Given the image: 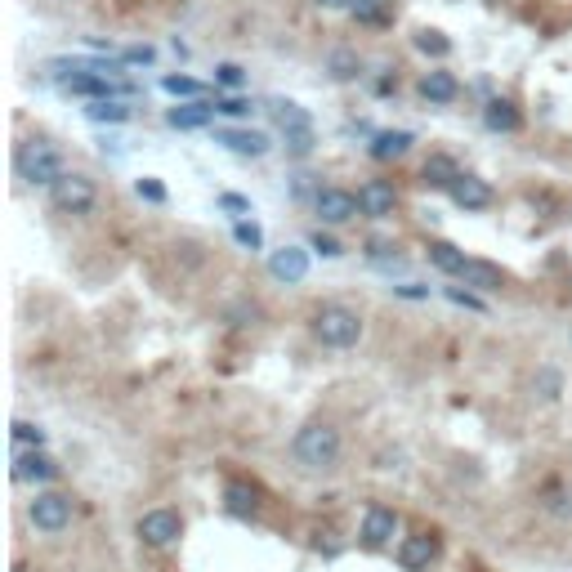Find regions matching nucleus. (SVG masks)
Wrapping results in <instances>:
<instances>
[{"instance_id":"ea45409f","label":"nucleus","mask_w":572,"mask_h":572,"mask_svg":"<svg viewBox=\"0 0 572 572\" xmlns=\"http://www.w3.org/2000/svg\"><path fill=\"white\" fill-rule=\"evenodd\" d=\"M394 295H403V300H429V291H425V286H416V282L394 286Z\"/></svg>"},{"instance_id":"f3484780","label":"nucleus","mask_w":572,"mask_h":572,"mask_svg":"<svg viewBox=\"0 0 572 572\" xmlns=\"http://www.w3.org/2000/svg\"><path fill=\"white\" fill-rule=\"evenodd\" d=\"M429 264H434L438 273H447V278H461L465 273V264H470V255L461 251V246H452V242H429Z\"/></svg>"},{"instance_id":"e433bc0d","label":"nucleus","mask_w":572,"mask_h":572,"mask_svg":"<svg viewBox=\"0 0 572 572\" xmlns=\"http://www.w3.org/2000/svg\"><path fill=\"white\" fill-rule=\"evenodd\" d=\"M282 139H286V152H291V157H309L313 143H318L313 130H295V135H282Z\"/></svg>"},{"instance_id":"6ab92c4d","label":"nucleus","mask_w":572,"mask_h":572,"mask_svg":"<svg viewBox=\"0 0 572 572\" xmlns=\"http://www.w3.org/2000/svg\"><path fill=\"white\" fill-rule=\"evenodd\" d=\"M483 121H488V130H497V135H514V130L523 126L519 108H514V99H488V108H483Z\"/></svg>"},{"instance_id":"f8f14e48","label":"nucleus","mask_w":572,"mask_h":572,"mask_svg":"<svg viewBox=\"0 0 572 572\" xmlns=\"http://www.w3.org/2000/svg\"><path fill=\"white\" fill-rule=\"evenodd\" d=\"M434 559H438V537H429V532H416V537L398 541V564L407 572H425Z\"/></svg>"},{"instance_id":"20e7f679","label":"nucleus","mask_w":572,"mask_h":572,"mask_svg":"<svg viewBox=\"0 0 572 572\" xmlns=\"http://www.w3.org/2000/svg\"><path fill=\"white\" fill-rule=\"evenodd\" d=\"M27 519H32L36 532H45V537H59V532L72 528V497H63V492H36L32 501H27Z\"/></svg>"},{"instance_id":"72a5a7b5","label":"nucleus","mask_w":572,"mask_h":572,"mask_svg":"<svg viewBox=\"0 0 572 572\" xmlns=\"http://www.w3.org/2000/svg\"><path fill=\"white\" fill-rule=\"evenodd\" d=\"M121 63H126V68H152V63H157V50H152V45H126V50H121Z\"/></svg>"},{"instance_id":"a878e982","label":"nucleus","mask_w":572,"mask_h":572,"mask_svg":"<svg viewBox=\"0 0 572 572\" xmlns=\"http://www.w3.org/2000/svg\"><path fill=\"white\" fill-rule=\"evenodd\" d=\"M85 117H90L94 126H121V121L135 117V108H126L121 99H108V103H90V108H85Z\"/></svg>"},{"instance_id":"aec40b11","label":"nucleus","mask_w":572,"mask_h":572,"mask_svg":"<svg viewBox=\"0 0 572 572\" xmlns=\"http://www.w3.org/2000/svg\"><path fill=\"white\" fill-rule=\"evenodd\" d=\"M421 179L429 188H447V193H452V184L461 179V170H456V161L447 157V152H434V157L421 166Z\"/></svg>"},{"instance_id":"6e6552de","label":"nucleus","mask_w":572,"mask_h":572,"mask_svg":"<svg viewBox=\"0 0 572 572\" xmlns=\"http://www.w3.org/2000/svg\"><path fill=\"white\" fill-rule=\"evenodd\" d=\"M313 211H318L322 224H349V219H358V193H345V188H318V197H313Z\"/></svg>"},{"instance_id":"393cba45","label":"nucleus","mask_w":572,"mask_h":572,"mask_svg":"<svg viewBox=\"0 0 572 572\" xmlns=\"http://www.w3.org/2000/svg\"><path fill=\"white\" fill-rule=\"evenodd\" d=\"M349 14L367 27H385V23H394V0H354Z\"/></svg>"},{"instance_id":"4be33fe9","label":"nucleus","mask_w":572,"mask_h":572,"mask_svg":"<svg viewBox=\"0 0 572 572\" xmlns=\"http://www.w3.org/2000/svg\"><path fill=\"white\" fill-rule=\"evenodd\" d=\"M327 76H331V81H340V85L358 81V76H362V54L358 50H345V45H340V50H331L327 54Z\"/></svg>"},{"instance_id":"7ed1b4c3","label":"nucleus","mask_w":572,"mask_h":572,"mask_svg":"<svg viewBox=\"0 0 572 572\" xmlns=\"http://www.w3.org/2000/svg\"><path fill=\"white\" fill-rule=\"evenodd\" d=\"M313 336L327 349H354L362 340V318L354 309H345V304H322L313 313Z\"/></svg>"},{"instance_id":"9b49d317","label":"nucleus","mask_w":572,"mask_h":572,"mask_svg":"<svg viewBox=\"0 0 572 572\" xmlns=\"http://www.w3.org/2000/svg\"><path fill=\"white\" fill-rule=\"evenodd\" d=\"M269 273L278 282H286V286L304 282V278H309V251H304V246H282V251L269 255Z\"/></svg>"},{"instance_id":"f257e3e1","label":"nucleus","mask_w":572,"mask_h":572,"mask_svg":"<svg viewBox=\"0 0 572 572\" xmlns=\"http://www.w3.org/2000/svg\"><path fill=\"white\" fill-rule=\"evenodd\" d=\"M340 452H345V443H340V429L327 425V421H309L304 429H295V438H291L295 465H300V470H309V474L336 470Z\"/></svg>"},{"instance_id":"c85d7f7f","label":"nucleus","mask_w":572,"mask_h":572,"mask_svg":"<svg viewBox=\"0 0 572 572\" xmlns=\"http://www.w3.org/2000/svg\"><path fill=\"white\" fill-rule=\"evenodd\" d=\"M14 443L27 447V452H41V447H45V429L32 425V421H14Z\"/></svg>"},{"instance_id":"c9c22d12","label":"nucleus","mask_w":572,"mask_h":572,"mask_svg":"<svg viewBox=\"0 0 572 572\" xmlns=\"http://www.w3.org/2000/svg\"><path fill=\"white\" fill-rule=\"evenodd\" d=\"M135 193L143 197V202H152V206H161V202H166V184H161V179H152V175L135 179Z\"/></svg>"},{"instance_id":"cd10ccee","label":"nucleus","mask_w":572,"mask_h":572,"mask_svg":"<svg viewBox=\"0 0 572 572\" xmlns=\"http://www.w3.org/2000/svg\"><path fill=\"white\" fill-rule=\"evenodd\" d=\"M412 45H416L421 54H429V59H447V54H452V41H447L438 27H421V32L412 36Z\"/></svg>"},{"instance_id":"0eeeda50","label":"nucleus","mask_w":572,"mask_h":572,"mask_svg":"<svg viewBox=\"0 0 572 572\" xmlns=\"http://www.w3.org/2000/svg\"><path fill=\"white\" fill-rule=\"evenodd\" d=\"M358 537H362V546H367V550L394 546V537H398V510H389V505H367Z\"/></svg>"},{"instance_id":"473e14b6","label":"nucleus","mask_w":572,"mask_h":572,"mask_svg":"<svg viewBox=\"0 0 572 572\" xmlns=\"http://www.w3.org/2000/svg\"><path fill=\"white\" fill-rule=\"evenodd\" d=\"M215 85H224V90H242V85H246V68H242V63H219V68H215Z\"/></svg>"},{"instance_id":"f704fd0d","label":"nucleus","mask_w":572,"mask_h":572,"mask_svg":"<svg viewBox=\"0 0 572 572\" xmlns=\"http://www.w3.org/2000/svg\"><path fill=\"white\" fill-rule=\"evenodd\" d=\"M215 112L219 117H251V99H242V94H228V99H215Z\"/></svg>"},{"instance_id":"dca6fc26","label":"nucleus","mask_w":572,"mask_h":572,"mask_svg":"<svg viewBox=\"0 0 572 572\" xmlns=\"http://www.w3.org/2000/svg\"><path fill=\"white\" fill-rule=\"evenodd\" d=\"M412 130H376L371 135V143H367V152L376 161H398V157H407L412 152Z\"/></svg>"},{"instance_id":"ddd939ff","label":"nucleus","mask_w":572,"mask_h":572,"mask_svg":"<svg viewBox=\"0 0 572 572\" xmlns=\"http://www.w3.org/2000/svg\"><path fill=\"white\" fill-rule=\"evenodd\" d=\"M215 143H224L237 157H264V152L273 148L264 130H215Z\"/></svg>"},{"instance_id":"9d476101","label":"nucleus","mask_w":572,"mask_h":572,"mask_svg":"<svg viewBox=\"0 0 572 572\" xmlns=\"http://www.w3.org/2000/svg\"><path fill=\"white\" fill-rule=\"evenodd\" d=\"M447 197H452V202L461 206V211H488V206L497 202L492 184H488V179H479V175H461V179L452 184V193H447Z\"/></svg>"},{"instance_id":"c756f323","label":"nucleus","mask_w":572,"mask_h":572,"mask_svg":"<svg viewBox=\"0 0 572 572\" xmlns=\"http://www.w3.org/2000/svg\"><path fill=\"white\" fill-rule=\"evenodd\" d=\"M532 389H537V394L546 398V403H555L559 389H564V376H559L555 367H541V371H537V380H532Z\"/></svg>"},{"instance_id":"2f4dec72","label":"nucleus","mask_w":572,"mask_h":572,"mask_svg":"<svg viewBox=\"0 0 572 572\" xmlns=\"http://www.w3.org/2000/svg\"><path fill=\"white\" fill-rule=\"evenodd\" d=\"M309 251H318L322 260H340V255H345V246H340L331 233H322V228H313V233H309Z\"/></svg>"},{"instance_id":"4c0bfd02","label":"nucleus","mask_w":572,"mask_h":572,"mask_svg":"<svg viewBox=\"0 0 572 572\" xmlns=\"http://www.w3.org/2000/svg\"><path fill=\"white\" fill-rule=\"evenodd\" d=\"M447 300H452V304H461V309H474V313H483V309H488V304H483L479 295H474V291H461V286H447Z\"/></svg>"},{"instance_id":"7c9ffc66","label":"nucleus","mask_w":572,"mask_h":572,"mask_svg":"<svg viewBox=\"0 0 572 572\" xmlns=\"http://www.w3.org/2000/svg\"><path fill=\"white\" fill-rule=\"evenodd\" d=\"M233 237H237V246H246V251H260V246H264V233H260V224H255V219H237Z\"/></svg>"},{"instance_id":"39448f33","label":"nucleus","mask_w":572,"mask_h":572,"mask_svg":"<svg viewBox=\"0 0 572 572\" xmlns=\"http://www.w3.org/2000/svg\"><path fill=\"white\" fill-rule=\"evenodd\" d=\"M135 532L148 550H170L179 537H184V519H179V510H170V505H157V510L139 514Z\"/></svg>"},{"instance_id":"a211bd4d","label":"nucleus","mask_w":572,"mask_h":572,"mask_svg":"<svg viewBox=\"0 0 572 572\" xmlns=\"http://www.w3.org/2000/svg\"><path fill=\"white\" fill-rule=\"evenodd\" d=\"M421 94H425L429 103H456V94H461V81H456L452 72L434 68V72L421 76Z\"/></svg>"},{"instance_id":"58836bf2","label":"nucleus","mask_w":572,"mask_h":572,"mask_svg":"<svg viewBox=\"0 0 572 572\" xmlns=\"http://www.w3.org/2000/svg\"><path fill=\"white\" fill-rule=\"evenodd\" d=\"M219 211H228V215H251V202H246V197H237V193H219Z\"/></svg>"},{"instance_id":"1a4fd4ad","label":"nucleus","mask_w":572,"mask_h":572,"mask_svg":"<svg viewBox=\"0 0 572 572\" xmlns=\"http://www.w3.org/2000/svg\"><path fill=\"white\" fill-rule=\"evenodd\" d=\"M358 211L367 219H394V211H398L394 184H385V179H367V184L358 188Z\"/></svg>"},{"instance_id":"2eb2a0df","label":"nucleus","mask_w":572,"mask_h":572,"mask_svg":"<svg viewBox=\"0 0 572 572\" xmlns=\"http://www.w3.org/2000/svg\"><path fill=\"white\" fill-rule=\"evenodd\" d=\"M54 474H59L54 456H45V452H18L14 456V479L18 483H50Z\"/></svg>"},{"instance_id":"4468645a","label":"nucleus","mask_w":572,"mask_h":572,"mask_svg":"<svg viewBox=\"0 0 572 572\" xmlns=\"http://www.w3.org/2000/svg\"><path fill=\"white\" fill-rule=\"evenodd\" d=\"M211 121H215V103H211V99L179 103V108L166 112V126H175V130H206Z\"/></svg>"},{"instance_id":"423d86ee","label":"nucleus","mask_w":572,"mask_h":572,"mask_svg":"<svg viewBox=\"0 0 572 572\" xmlns=\"http://www.w3.org/2000/svg\"><path fill=\"white\" fill-rule=\"evenodd\" d=\"M50 202L59 215H90L94 202H99V188H94L90 175H72L68 170V175L50 188Z\"/></svg>"},{"instance_id":"b1692460","label":"nucleus","mask_w":572,"mask_h":572,"mask_svg":"<svg viewBox=\"0 0 572 572\" xmlns=\"http://www.w3.org/2000/svg\"><path fill=\"white\" fill-rule=\"evenodd\" d=\"M224 501H228V514H237V519H251V514L260 510V492H255L251 483H228Z\"/></svg>"},{"instance_id":"a19ab883","label":"nucleus","mask_w":572,"mask_h":572,"mask_svg":"<svg viewBox=\"0 0 572 572\" xmlns=\"http://www.w3.org/2000/svg\"><path fill=\"white\" fill-rule=\"evenodd\" d=\"M318 9H354V0H313Z\"/></svg>"},{"instance_id":"412c9836","label":"nucleus","mask_w":572,"mask_h":572,"mask_svg":"<svg viewBox=\"0 0 572 572\" xmlns=\"http://www.w3.org/2000/svg\"><path fill=\"white\" fill-rule=\"evenodd\" d=\"M269 112H273V121H278L282 135H295V130H313L309 112H304L300 103H291V99H273V103H269Z\"/></svg>"},{"instance_id":"5701e85b","label":"nucleus","mask_w":572,"mask_h":572,"mask_svg":"<svg viewBox=\"0 0 572 572\" xmlns=\"http://www.w3.org/2000/svg\"><path fill=\"white\" fill-rule=\"evenodd\" d=\"M461 278H465V286H479V291H501L505 269H497V264H488V260H470Z\"/></svg>"},{"instance_id":"bb28decb","label":"nucleus","mask_w":572,"mask_h":572,"mask_svg":"<svg viewBox=\"0 0 572 572\" xmlns=\"http://www.w3.org/2000/svg\"><path fill=\"white\" fill-rule=\"evenodd\" d=\"M161 90L166 94H175V99H206V85L197 81V76H184V72H170V76H161Z\"/></svg>"},{"instance_id":"f03ea898","label":"nucleus","mask_w":572,"mask_h":572,"mask_svg":"<svg viewBox=\"0 0 572 572\" xmlns=\"http://www.w3.org/2000/svg\"><path fill=\"white\" fill-rule=\"evenodd\" d=\"M14 170H18V179H23V184H36V188H54L63 175H68V170H63L59 148H54V143H45V139L18 143V148H14Z\"/></svg>"}]
</instances>
